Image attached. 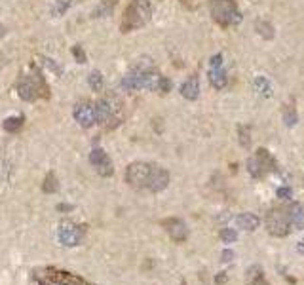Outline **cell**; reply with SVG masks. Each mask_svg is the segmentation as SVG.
<instances>
[{"instance_id":"cell-13","label":"cell","mask_w":304,"mask_h":285,"mask_svg":"<svg viewBox=\"0 0 304 285\" xmlns=\"http://www.w3.org/2000/svg\"><path fill=\"white\" fill-rule=\"evenodd\" d=\"M169 184V173L167 169L160 166H152V173H150V179H148V186L147 188L150 192H162V190L167 188Z\"/></svg>"},{"instance_id":"cell-17","label":"cell","mask_w":304,"mask_h":285,"mask_svg":"<svg viewBox=\"0 0 304 285\" xmlns=\"http://www.w3.org/2000/svg\"><path fill=\"white\" fill-rule=\"evenodd\" d=\"M289 217H291V228L302 230L304 228V207L302 204H291L289 206Z\"/></svg>"},{"instance_id":"cell-26","label":"cell","mask_w":304,"mask_h":285,"mask_svg":"<svg viewBox=\"0 0 304 285\" xmlns=\"http://www.w3.org/2000/svg\"><path fill=\"white\" fill-rule=\"evenodd\" d=\"M238 141H240V147L242 149H249L251 147V129L245 126L238 127Z\"/></svg>"},{"instance_id":"cell-7","label":"cell","mask_w":304,"mask_h":285,"mask_svg":"<svg viewBox=\"0 0 304 285\" xmlns=\"http://www.w3.org/2000/svg\"><path fill=\"white\" fill-rule=\"evenodd\" d=\"M84 236V226H78L74 222H61L57 228V240L65 247H74L82 242Z\"/></svg>"},{"instance_id":"cell-20","label":"cell","mask_w":304,"mask_h":285,"mask_svg":"<svg viewBox=\"0 0 304 285\" xmlns=\"http://www.w3.org/2000/svg\"><path fill=\"white\" fill-rule=\"evenodd\" d=\"M253 87H255V91H257L258 95H265V97H270V95H272V86H270L268 78H265V76H257L255 82H253Z\"/></svg>"},{"instance_id":"cell-21","label":"cell","mask_w":304,"mask_h":285,"mask_svg":"<svg viewBox=\"0 0 304 285\" xmlns=\"http://www.w3.org/2000/svg\"><path fill=\"white\" fill-rule=\"evenodd\" d=\"M88 84H90V87H92L94 91H101L103 84H105V78H103L101 71L90 72V74H88Z\"/></svg>"},{"instance_id":"cell-27","label":"cell","mask_w":304,"mask_h":285,"mask_svg":"<svg viewBox=\"0 0 304 285\" xmlns=\"http://www.w3.org/2000/svg\"><path fill=\"white\" fill-rule=\"evenodd\" d=\"M245 166H247V173H249L253 179H263V177H265L263 171H260V166H258L257 160H255V156L247 160V164H245Z\"/></svg>"},{"instance_id":"cell-23","label":"cell","mask_w":304,"mask_h":285,"mask_svg":"<svg viewBox=\"0 0 304 285\" xmlns=\"http://www.w3.org/2000/svg\"><path fill=\"white\" fill-rule=\"evenodd\" d=\"M255 29H257V32L263 36V38H266V40L274 38V27L268 23V21H260V19H258L257 23H255Z\"/></svg>"},{"instance_id":"cell-1","label":"cell","mask_w":304,"mask_h":285,"mask_svg":"<svg viewBox=\"0 0 304 285\" xmlns=\"http://www.w3.org/2000/svg\"><path fill=\"white\" fill-rule=\"evenodd\" d=\"M17 95L27 103L50 97V86H48L46 78L42 76V72L36 67L31 69L29 74H23L19 78V82H17Z\"/></svg>"},{"instance_id":"cell-33","label":"cell","mask_w":304,"mask_h":285,"mask_svg":"<svg viewBox=\"0 0 304 285\" xmlns=\"http://www.w3.org/2000/svg\"><path fill=\"white\" fill-rule=\"evenodd\" d=\"M221 261H223V262H232V261H234V251H232V249H225V251L221 253Z\"/></svg>"},{"instance_id":"cell-3","label":"cell","mask_w":304,"mask_h":285,"mask_svg":"<svg viewBox=\"0 0 304 285\" xmlns=\"http://www.w3.org/2000/svg\"><path fill=\"white\" fill-rule=\"evenodd\" d=\"M152 17V4L150 0H132L124 10V17L120 23V31L122 32H132L137 31L141 27L150 21Z\"/></svg>"},{"instance_id":"cell-19","label":"cell","mask_w":304,"mask_h":285,"mask_svg":"<svg viewBox=\"0 0 304 285\" xmlns=\"http://www.w3.org/2000/svg\"><path fill=\"white\" fill-rule=\"evenodd\" d=\"M116 4H118V0H101V2H99V6H97V8L94 10V17L110 16Z\"/></svg>"},{"instance_id":"cell-22","label":"cell","mask_w":304,"mask_h":285,"mask_svg":"<svg viewBox=\"0 0 304 285\" xmlns=\"http://www.w3.org/2000/svg\"><path fill=\"white\" fill-rule=\"evenodd\" d=\"M283 122H285L287 127H293L296 122H298V112H296L295 105H287V107L283 109Z\"/></svg>"},{"instance_id":"cell-38","label":"cell","mask_w":304,"mask_h":285,"mask_svg":"<svg viewBox=\"0 0 304 285\" xmlns=\"http://www.w3.org/2000/svg\"><path fill=\"white\" fill-rule=\"evenodd\" d=\"M181 4H185V6H190V0H181Z\"/></svg>"},{"instance_id":"cell-11","label":"cell","mask_w":304,"mask_h":285,"mask_svg":"<svg viewBox=\"0 0 304 285\" xmlns=\"http://www.w3.org/2000/svg\"><path fill=\"white\" fill-rule=\"evenodd\" d=\"M90 164L95 167V171L101 175V177H110L114 173V166L110 162L109 154L103 151V149H94L90 152Z\"/></svg>"},{"instance_id":"cell-36","label":"cell","mask_w":304,"mask_h":285,"mask_svg":"<svg viewBox=\"0 0 304 285\" xmlns=\"http://www.w3.org/2000/svg\"><path fill=\"white\" fill-rule=\"evenodd\" d=\"M72 209V206H69V204H59L57 206V211H70Z\"/></svg>"},{"instance_id":"cell-29","label":"cell","mask_w":304,"mask_h":285,"mask_svg":"<svg viewBox=\"0 0 304 285\" xmlns=\"http://www.w3.org/2000/svg\"><path fill=\"white\" fill-rule=\"evenodd\" d=\"M72 56H74V59H76V61H78V63H88V56H86V52H84V48L82 46H78V44H76V46H72Z\"/></svg>"},{"instance_id":"cell-34","label":"cell","mask_w":304,"mask_h":285,"mask_svg":"<svg viewBox=\"0 0 304 285\" xmlns=\"http://www.w3.org/2000/svg\"><path fill=\"white\" fill-rule=\"evenodd\" d=\"M228 281V276H226V272H219L217 276H215V283L217 285H225Z\"/></svg>"},{"instance_id":"cell-6","label":"cell","mask_w":304,"mask_h":285,"mask_svg":"<svg viewBox=\"0 0 304 285\" xmlns=\"http://www.w3.org/2000/svg\"><path fill=\"white\" fill-rule=\"evenodd\" d=\"M152 166L154 164H147V162H133L125 169V182L132 186V188H147L148 179L152 173Z\"/></svg>"},{"instance_id":"cell-2","label":"cell","mask_w":304,"mask_h":285,"mask_svg":"<svg viewBox=\"0 0 304 285\" xmlns=\"http://www.w3.org/2000/svg\"><path fill=\"white\" fill-rule=\"evenodd\" d=\"M158 82H160V74H158L152 65H135L132 72H127L120 86L124 87L125 91H135V89H150L156 91Z\"/></svg>"},{"instance_id":"cell-35","label":"cell","mask_w":304,"mask_h":285,"mask_svg":"<svg viewBox=\"0 0 304 285\" xmlns=\"http://www.w3.org/2000/svg\"><path fill=\"white\" fill-rule=\"evenodd\" d=\"M247 285H268V281H266L265 274H263V276H258V277H255V279L247 281Z\"/></svg>"},{"instance_id":"cell-5","label":"cell","mask_w":304,"mask_h":285,"mask_svg":"<svg viewBox=\"0 0 304 285\" xmlns=\"http://www.w3.org/2000/svg\"><path fill=\"white\" fill-rule=\"evenodd\" d=\"M266 230L274 238H285L291 232V217H289V206L272 207L265 219Z\"/></svg>"},{"instance_id":"cell-8","label":"cell","mask_w":304,"mask_h":285,"mask_svg":"<svg viewBox=\"0 0 304 285\" xmlns=\"http://www.w3.org/2000/svg\"><path fill=\"white\" fill-rule=\"evenodd\" d=\"M209 84L215 89H225L226 84H228V76H226V71L223 69V56L217 54L209 59Z\"/></svg>"},{"instance_id":"cell-14","label":"cell","mask_w":304,"mask_h":285,"mask_svg":"<svg viewBox=\"0 0 304 285\" xmlns=\"http://www.w3.org/2000/svg\"><path fill=\"white\" fill-rule=\"evenodd\" d=\"M255 160H257V164L260 166L263 175L276 173V171H278V160L274 158L266 149H258V151L255 152Z\"/></svg>"},{"instance_id":"cell-16","label":"cell","mask_w":304,"mask_h":285,"mask_svg":"<svg viewBox=\"0 0 304 285\" xmlns=\"http://www.w3.org/2000/svg\"><path fill=\"white\" fill-rule=\"evenodd\" d=\"M236 226L242 230H247V232H253L260 226V219H258L255 213H240L236 217Z\"/></svg>"},{"instance_id":"cell-39","label":"cell","mask_w":304,"mask_h":285,"mask_svg":"<svg viewBox=\"0 0 304 285\" xmlns=\"http://www.w3.org/2000/svg\"><path fill=\"white\" fill-rule=\"evenodd\" d=\"M2 34H4V27H2V25H0V36H2Z\"/></svg>"},{"instance_id":"cell-18","label":"cell","mask_w":304,"mask_h":285,"mask_svg":"<svg viewBox=\"0 0 304 285\" xmlns=\"http://www.w3.org/2000/svg\"><path fill=\"white\" fill-rule=\"evenodd\" d=\"M25 124V118L21 114H17V116H8V118L2 122V127H4V131H8V133H16L19 131Z\"/></svg>"},{"instance_id":"cell-24","label":"cell","mask_w":304,"mask_h":285,"mask_svg":"<svg viewBox=\"0 0 304 285\" xmlns=\"http://www.w3.org/2000/svg\"><path fill=\"white\" fill-rule=\"evenodd\" d=\"M70 4H72V0H54V4H52V14H54L55 17L65 16L67 10L70 8Z\"/></svg>"},{"instance_id":"cell-32","label":"cell","mask_w":304,"mask_h":285,"mask_svg":"<svg viewBox=\"0 0 304 285\" xmlns=\"http://www.w3.org/2000/svg\"><path fill=\"white\" fill-rule=\"evenodd\" d=\"M276 196L280 200H289L293 196V190L289 188V186H280V188L276 190Z\"/></svg>"},{"instance_id":"cell-28","label":"cell","mask_w":304,"mask_h":285,"mask_svg":"<svg viewBox=\"0 0 304 285\" xmlns=\"http://www.w3.org/2000/svg\"><path fill=\"white\" fill-rule=\"evenodd\" d=\"M219 236L223 240V244H234V242H238V232L234 228H223Z\"/></svg>"},{"instance_id":"cell-30","label":"cell","mask_w":304,"mask_h":285,"mask_svg":"<svg viewBox=\"0 0 304 285\" xmlns=\"http://www.w3.org/2000/svg\"><path fill=\"white\" fill-rule=\"evenodd\" d=\"M42 61H44V65H46V67H48V69H50L52 72H55L57 76H61V74H63V69H61V67H59L57 63H55L52 57H42Z\"/></svg>"},{"instance_id":"cell-12","label":"cell","mask_w":304,"mask_h":285,"mask_svg":"<svg viewBox=\"0 0 304 285\" xmlns=\"http://www.w3.org/2000/svg\"><path fill=\"white\" fill-rule=\"evenodd\" d=\"M162 226H164V230L167 232V236L171 238L175 244H183V242H187L188 228H187V224L181 221V219H177V217L164 219V221H162Z\"/></svg>"},{"instance_id":"cell-31","label":"cell","mask_w":304,"mask_h":285,"mask_svg":"<svg viewBox=\"0 0 304 285\" xmlns=\"http://www.w3.org/2000/svg\"><path fill=\"white\" fill-rule=\"evenodd\" d=\"M171 80L167 78V76H160V82H158V91H162V93H167V91H171Z\"/></svg>"},{"instance_id":"cell-10","label":"cell","mask_w":304,"mask_h":285,"mask_svg":"<svg viewBox=\"0 0 304 285\" xmlns=\"http://www.w3.org/2000/svg\"><path fill=\"white\" fill-rule=\"evenodd\" d=\"M72 116L82 127H92L97 124V114H95V105L90 101H82V103L74 105Z\"/></svg>"},{"instance_id":"cell-9","label":"cell","mask_w":304,"mask_h":285,"mask_svg":"<svg viewBox=\"0 0 304 285\" xmlns=\"http://www.w3.org/2000/svg\"><path fill=\"white\" fill-rule=\"evenodd\" d=\"M95 114H97V124H110L114 122V126L120 124V116H118V107L110 99H99L95 103Z\"/></svg>"},{"instance_id":"cell-4","label":"cell","mask_w":304,"mask_h":285,"mask_svg":"<svg viewBox=\"0 0 304 285\" xmlns=\"http://www.w3.org/2000/svg\"><path fill=\"white\" fill-rule=\"evenodd\" d=\"M209 12L221 27H232L242 21V12L236 0H209Z\"/></svg>"},{"instance_id":"cell-37","label":"cell","mask_w":304,"mask_h":285,"mask_svg":"<svg viewBox=\"0 0 304 285\" xmlns=\"http://www.w3.org/2000/svg\"><path fill=\"white\" fill-rule=\"evenodd\" d=\"M296 251H298V255H302L304 257V240H300V242L296 244Z\"/></svg>"},{"instance_id":"cell-25","label":"cell","mask_w":304,"mask_h":285,"mask_svg":"<svg viewBox=\"0 0 304 285\" xmlns=\"http://www.w3.org/2000/svg\"><path fill=\"white\" fill-rule=\"evenodd\" d=\"M57 186H59V184H57V177H55V173H52V171H50V173L44 177L42 190H44L46 194H54L55 190H57Z\"/></svg>"},{"instance_id":"cell-15","label":"cell","mask_w":304,"mask_h":285,"mask_svg":"<svg viewBox=\"0 0 304 285\" xmlns=\"http://www.w3.org/2000/svg\"><path fill=\"white\" fill-rule=\"evenodd\" d=\"M181 95L188 99V101H196L200 97V80L198 76H190V78L181 86Z\"/></svg>"}]
</instances>
